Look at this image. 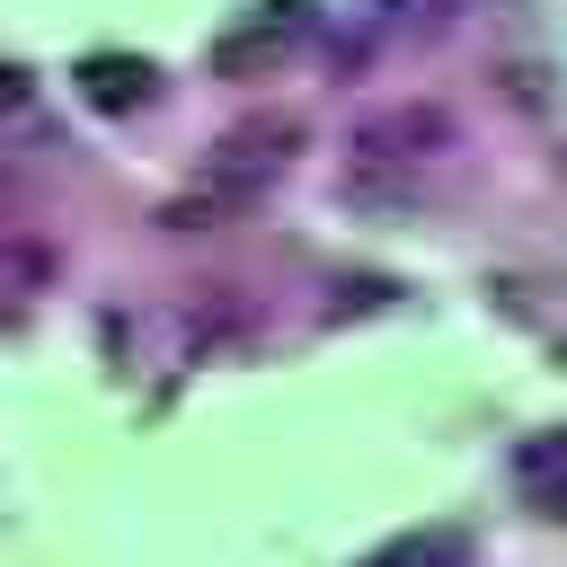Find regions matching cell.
<instances>
[{"label":"cell","mask_w":567,"mask_h":567,"mask_svg":"<svg viewBox=\"0 0 567 567\" xmlns=\"http://www.w3.org/2000/svg\"><path fill=\"white\" fill-rule=\"evenodd\" d=\"M328 292H337V301H328V319H337V310H381V301H390V284H381V275H346V284H328Z\"/></svg>","instance_id":"obj_7"},{"label":"cell","mask_w":567,"mask_h":567,"mask_svg":"<svg viewBox=\"0 0 567 567\" xmlns=\"http://www.w3.org/2000/svg\"><path fill=\"white\" fill-rule=\"evenodd\" d=\"M292 142H301L292 115H248V124H230V133L204 151V186L168 204V230H213L221 213H248V204L292 168Z\"/></svg>","instance_id":"obj_1"},{"label":"cell","mask_w":567,"mask_h":567,"mask_svg":"<svg viewBox=\"0 0 567 567\" xmlns=\"http://www.w3.org/2000/svg\"><path fill=\"white\" fill-rule=\"evenodd\" d=\"M80 97L97 106V115H142L151 97H159V71L142 62V53H80Z\"/></svg>","instance_id":"obj_4"},{"label":"cell","mask_w":567,"mask_h":567,"mask_svg":"<svg viewBox=\"0 0 567 567\" xmlns=\"http://www.w3.org/2000/svg\"><path fill=\"white\" fill-rule=\"evenodd\" d=\"M363 567H478V549H470V532H461V523H416V532L381 540Z\"/></svg>","instance_id":"obj_6"},{"label":"cell","mask_w":567,"mask_h":567,"mask_svg":"<svg viewBox=\"0 0 567 567\" xmlns=\"http://www.w3.org/2000/svg\"><path fill=\"white\" fill-rule=\"evenodd\" d=\"M514 487H523L540 514H567V425H549V434L514 443Z\"/></svg>","instance_id":"obj_5"},{"label":"cell","mask_w":567,"mask_h":567,"mask_svg":"<svg viewBox=\"0 0 567 567\" xmlns=\"http://www.w3.org/2000/svg\"><path fill=\"white\" fill-rule=\"evenodd\" d=\"M452 151V115L443 106H390L354 133V186L363 195H408L434 159Z\"/></svg>","instance_id":"obj_2"},{"label":"cell","mask_w":567,"mask_h":567,"mask_svg":"<svg viewBox=\"0 0 567 567\" xmlns=\"http://www.w3.org/2000/svg\"><path fill=\"white\" fill-rule=\"evenodd\" d=\"M301 35H310V9H301V0H266V9L248 18V27H230V35L213 44V62H221V71L239 80V71H257V62H284V53L301 44Z\"/></svg>","instance_id":"obj_3"}]
</instances>
